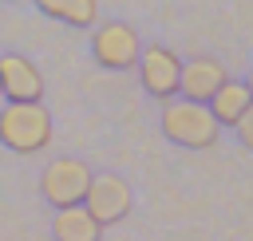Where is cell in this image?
I'll list each match as a JSON object with an SVG mask.
<instances>
[{
  "mask_svg": "<svg viewBox=\"0 0 253 241\" xmlns=\"http://www.w3.org/2000/svg\"><path fill=\"white\" fill-rule=\"evenodd\" d=\"M162 134L186 150H210L221 134V122L213 119L210 103H194V99H166V111H162Z\"/></svg>",
  "mask_w": 253,
  "mask_h": 241,
  "instance_id": "cell-1",
  "label": "cell"
},
{
  "mask_svg": "<svg viewBox=\"0 0 253 241\" xmlns=\"http://www.w3.org/2000/svg\"><path fill=\"white\" fill-rule=\"evenodd\" d=\"M0 142L16 154H36L51 142V115L43 99L36 103H8L0 111Z\"/></svg>",
  "mask_w": 253,
  "mask_h": 241,
  "instance_id": "cell-2",
  "label": "cell"
},
{
  "mask_svg": "<svg viewBox=\"0 0 253 241\" xmlns=\"http://www.w3.org/2000/svg\"><path fill=\"white\" fill-rule=\"evenodd\" d=\"M91 55H95V63L107 67V71H126V67L138 63L142 40H138V32H134L126 20H103V24H95V32H91Z\"/></svg>",
  "mask_w": 253,
  "mask_h": 241,
  "instance_id": "cell-3",
  "label": "cell"
},
{
  "mask_svg": "<svg viewBox=\"0 0 253 241\" xmlns=\"http://www.w3.org/2000/svg\"><path fill=\"white\" fill-rule=\"evenodd\" d=\"M87 186H91V166L79 162V158H67V154H63V158H51L47 170L40 174V194H43V201L55 205V209L79 205L83 194H87Z\"/></svg>",
  "mask_w": 253,
  "mask_h": 241,
  "instance_id": "cell-4",
  "label": "cell"
},
{
  "mask_svg": "<svg viewBox=\"0 0 253 241\" xmlns=\"http://www.w3.org/2000/svg\"><path fill=\"white\" fill-rule=\"evenodd\" d=\"M83 205H87V209L95 213V221L107 229V225H119V221L130 213L134 194H130L126 178H119V174H91V186H87V194H83Z\"/></svg>",
  "mask_w": 253,
  "mask_h": 241,
  "instance_id": "cell-5",
  "label": "cell"
},
{
  "mask_svg": "<svg viewBox=\"0 0 253 241\" xmlns=\"http://www.w3.org/2000/svg\"><path fill=\"white\" fill-rule=\"evenodd\" d=\"M138 67H142V87L154 95V99H174L178 95V75H182V59L170 51V47H162V43H150V47H142V55H138Z\"/></svg>",
  "mask_w": 253,
  "mask_h": 241,
  "instance_id": "cell-6",
  "label": "cell"
},
{
  "mask_svg": "<svg viewBox=\"0 0 253 241\" xmlns=\"http://www.w3.org/2000/svg\"><path fill=\"white\" fill-rule=\"evenodd\" d=\"M0 95L8 103H36L43 99V75L28 55H0Z\"/></svg>",
  "mask_w": 253,
  "mask_h": 241,
  "instance_id": "cell-7",
  "label": "cell"
},
{
  "mask_svg": "<svg viewBox=\"0 0 253 241\" xmlns=\"http://www.w3.org/2000/svg\"><path fill=\"white\" fill-rule=\"evenodd\" d=\"M225 79H229V75H225V67H221L213 55H194V59L182 63L178 95H182V99H194V103H210Z\"/></svg>",
  "mask_w": 253,
  "mask_h": 241,
  "instance_id": "cell-8",
  "label": "cell"
},
{
  "mask_svg": "<svg viewBox=\"0 0 253 241\" xmlns=\"http://www.w3.org/2000/svg\"><path fill=\"white\" fill-rule=\"evenodd\" d=\"M51 233H55V241H103V225L95 221V213H91L83 201L55 209Z\"/></svg>",
  "mask_w": 253,
  "mask_h": 241,
  "instance_id": "cell-9",
  "label": "cell"
},
{
  "mask_svg": "<svg viewBox=\"0 0 253 241\" xmlns=\"http://www.w3.org/2000/svg\"><path fill=\"white\" fill-rule=\"evenodd\" d=\"M249 103H253V91H249V83L225 79V83L217 87V95L210 99V111H213V119H217L221 126H237V119L249 111Z\"/></svg>",
  "mask_w": 253,
  "mask_h": 241,
  "instance_id": "cell-10",
  "label": "cell"
},
{
  "mask_svg": "<svg viewBox=\"0 0 253 241\" xmlns=\"http://www.w3.org/2000/svg\"><path fill=\"white\" fill-rule=\"evenodd\" d=\"M43 16H55L71 28H95L99 24V0H36Z\"/></svg>",
  "mask_w": 253,
  "mask_h": 241,
  "instance_id": "cell-11",
  "label": "cell"
},
{
  "mask_svg": "<svg viewBox=\"0 0 253 241\" xmlns=\"http://www.w3.org/2000/svg\"><path fill=\"white\" fill-rule=\"evenodd\" d=\"M233 130H237V138H241V142L253 150V103H249V111L237 119V126H233Z\"/></svg>",
  "mask_w": 253,
  "mask_h": 241,
  "instance_id": "cell-12",
  "label": "cell"
},
{
  "mask_svg": "<svg viewBox=\"0 0 253 241\" xmlns=\"http://www.w3.org/2000/svg\"><path fill=\"white\" fill-rule=\"evenodd\" d=\"M245 83H249V91H253V71H249V75H245Z\"/></svg>",
  "mask_w": 253,
  "mask_h": 241,
  "instance_id": "cell-13",
  "label": "cell"
},
{
  "mask_svg": "<svg viewBox=\"0 0 253 241\" xmlns=\"http://www.w3.org/2000/svg\"><path fill=\"white\" fill-rule=\"evenodd\" d=\"M0 99H4V95H0Z\"/></svg>",
  "mask_w": 253,
  "mask_h": 241,
  "instance_id": "cell-14",
  "label": "cell"
}]
</instances>
